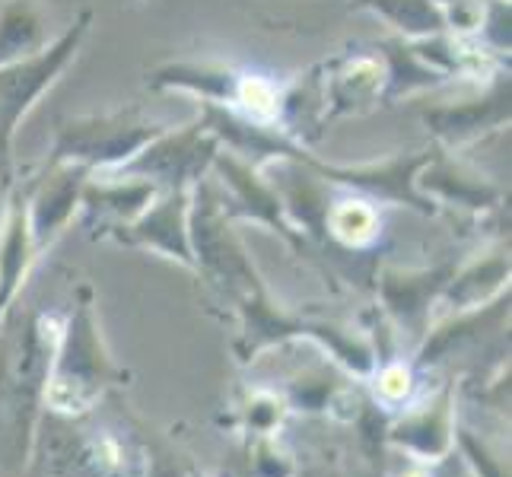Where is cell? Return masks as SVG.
Wrapping results in <instances>:
<instances>
[{"label": "cell", "mask_w": 512, "mask_h": 477, "mask_svg": "<svg viewBox=\"0 0 512 477\" xmlns=\"http://www.w3.org/2000/svg\"><path fill=\"white\" fill-rule=\"evenodd\" d=\"M353 4L376 13L379 20H385L395 32H401L408 42L446 32L443 10H439L436 0H353Z\"/></svg>", "instance_id": "ffe728a7"}, {"label": "cell", "mask_w": 512, "mask_h": 477, "mask_svg": "<svg viewBox=\"0 0 512 477\" xmlns=\"http://www.w3.org/2000/svg\"><path fill=\"white\" fill-rule=\"evenodd\" d=\"M156 194H160V188L153 182L109 169L105 175L93 172L90 179H86L83 194H80V207L90 217L112 223V229H115V226H125V223L137 220L150 207Z\"/></svg>", "instance_id": "4fadbf2b"}, {"label": "cell", "mask_w": 512, "mask_h": 477, "mask_svg": "<svg viewBox=\"0 0 512 477\" xmlns=\"http://www.w3.org/2000/svg\"><path fill=\"white\" fill-rule=\"evenodd\" d=\"M328 398V385L325 382H312V379H299L293 385V401L299 404V408H306V411H315V408H322Z\"/></svg>", "instance_id": "d4e9b609"}, {"label": "cell", "mask_w": 512, "mask_h": 477, "mask_svg": "<svg viewBox=\"0 0 512 477\" xmlns=\"http://www.w3.org/2000/svg\"><path fill=\"white\" fill-rule=\"evenodd\" d=\"M7 214H4V229H0V315L7 312L13 303L16 290H20L23 277L29 274L35 255V239L29 229V207H26V185L7 191Z\"/></svg>", "instance_id": "5bb4252c"}, {"label": "cell", "mask_w": 512, "mask_h": 477, "mask_svg": "<svg viewBox=\"0 0 512 477\" xmlns=\"http://www.w3.org/2000/svg\"><path fill=\"white\" fill-rule=\"evenodd\" d=\"M509 280V258L487 255L484 261L468 264L465 271H455L446 284V296L455 303V309H478L490 296L503 293Z\"/></svg>", "instance_id": "d6986e66"}, {"label": "cell", "mask_w": 512, "mask_h": 477, "mask_svg": "<svg viewBox=\"0 0 512 477\" xmlns=\"http://www.w3.org/2000/svg\"><path fill=\"white\" fill-rule=\"evenodd\" d=\"M112 376L115 369L99 338L90 293L83 290V299L77 303L74 315H70L64 341L58 347L55 373H51V395H55L61 408L74 411L90 404Z\"/></svg>", "instance_id": "277c9868"}, {"label": "cell", "mask_w": 512, "mask_h": 477, "mask_svg": "<svg viewBox=\"0 0 512 477\" xmlns=\"http://www.w3.org/2000/svg\"><path fill=\"white\" fill-rule=\"evenodd\" d=\"M90 169L77 163H51L42 179L26 185V207H29V229L35 239V249H48L55 242L70 217L77 214L83 185L90 179Z\"/></svg>", "instance_id": "ba28073f"}, {"label": "cell", "mask_w": 512, "mask_h": 477, "mask_svg": "<svg viewBox=\"0 0 512 477\" xmlns=\"http://www.w3.org/2000/svg\"><path fill=\"white\" fill-rule=\"evenodd\" d=\"M392 439L404 449H414L420 455H443L452 443V427H449V401H439L433 411H423L411 420L398 423L392 430Z\"/></svg>", "instance_id": "7402d4cb"}, {"label": "cell", "mask_w": 512, "mask_h": 477, "mask_svg": "<svg viewBox=\"0 0 512 477\" xmlns=\"http://www.w3.org/2000/svg\"><path fill=\"white\" fill-rule=\"evenodd\" d=\"M458 443H462V449L468 452V458H471V465H474V468H478V471L484 468V477H506L503 468L487 455V449L474 443V436H471V433H458Z\"/></svg>", "instance_id": "cb8c5ba5"}, {"label": "cell", "mask_w": 512, "mask_h": 477, "mask_svg": "<svg viewBox=\"0 0 512 477\" xmlns=\"http://www.w3.org/2000/svg\"><path fill=\"white\" fill-rule=\"evenodd\" d=\"M303 163L319 172L325 182L334 185H347V188H357L360 194L373 201H398V204H408L420 214H433V201L423 198L417 191V172L420 166L430 159L427 153H401V156H388L382 163H360V166H334V163H322L303 150Z\"/></svg>", "instance_id": "52a82bcc"}, {"label": "cell", "mask_w": 512, "mask_h": 477, "mask_svg": "<svg viewBox=\"0 0 512 477\" xmlns=\"http://www.w3.org/2000/svg\"><path fill=\"white\" fill-rule=\"evenodd\" d=\"M220 150V140L204 128V121H191L185 128H163L150 144L134 153L121 169L134 179H147L160 191L185 188L191 191L204 175L210 172V163Z\"/></svg>", "instance_id": "5b68a950"}, {"label": "cell", "mask_w": 512, "mask_h": 477, "mask_svg": "<svg viewBox=\"0 0 512 477\" xmlns=\"http://www.w3.org/2000/svg\"><path fill=\"white\" fill-rule=\"evenodd\" d=\"M382 229L379 220V210L376 201L366 198V194H353V198H341V201H331L328 207V217H325V233L341 239L344 245H369Z\"/></svg>", "instance_id": "44dd1931"}, {"label": "cell", "mask_w": 512, "mask_h": 477, "mask_svg": "<svg viewBox=\"0 0 512 477\" xmlns=\"http://www.w3.org/2000/svg\"><path fill=\"white\" fill-rule=\"evenodd\" d=\"M417 191L423 198H436L446 204H458L468 210H487L500 201V188L487 182L481 172L455 163L446 153H430L427 163L417 172Z\"/></svg>", "instance_id": "7c38bea8"}, {"label": "cell", "mask_w": 512, "mask_h": 477, "mask_svg": "<svg viewBox=\"0 0 512 477\" xmlns=\"http://www.w3.org/2000/svg\"><path fill=\"white\" fill-rule=\"evenodd\" d=\"M160 90H182L201 102L214 105H233L239 70L223 64H166L150 80Z\"/></svg>", "instance_id": "e0dca14e"}, {"label": "cell", "mask_w": 512, "mask_h": 477, "mask_svg": "<svg viewBox=\"0 0 512 477\" xmlns=\"http://www.w3.org/2000/svg\"><path fill=\"white\" fill-rule=\"evenodd\" d=\"M420 115L436 134L439 144H446L452 150L474 144V140H481L484 134L509 125V80L500 77L478 99L430 105V109H423Z\"/></svg>", "instance_id": "30bf717a"}, {"label": "cell", "mask_w": 512, "mask_h": 477, "mask_svg": "<svg viewBox=\"0 0 512 477\" xmlns=\"http://www.w3.org/2000/svg\"><path fill=\"white\" fill-rule=\"evenodd\" d=\"M478 39L487 55H509V0H484Z\"/></svg>", "instance_id": "603a6c76"}, {"label": "cell", "mask_w": 512, "mask_h": 477, "mask_svg": "<svg viewBox=\"0 0 512 477\" xmlns=\"http://www.w3.org/2000/svg\"><path fill=\"white\" fill-rule=\"evenodd\" d=\"M382 86H385V67L379 55L344 58L325 77V109H331L334 115L360 112L366 102L382 96Z\"/></svg>", "instance_id": "2e32d148"}, {"label": "cell", "mask_w": 512, "mask_h": 477, "mask_svg": "<svg viewBox=\"0 0 512 477\" xmlns=\"http://www.w3.org/2000/svg\"><path fill=\"white\" fill-rule=\"evenodd\" d=\"M188 207H191V191L185 188L160 191L144 214L125 226H115L112 236L128 245H140V249H153L172 261H182L185 268H194L191 239H188Z\"/></svg>", "instance_id": "9c48e42d"}, {"label": "cell", "mask_w": 512, "mask_h": 477, "mask_svg": "<svg viewBox=\"0 0 512 477\" xmlns=\"http://www.w3.org/2000/svg\"><path fill=\"white\" fill-rule=\"evenodd\" d=\"M455 264H443L433 271H385L379 277V293L385 309L395 315V322L420 334L430 318L433 299L446 290Z\"/></svg>", "instance_id": "8fae6325"}, {"label": "cell", "mask_w": 512, "mask_h": 477, "mask_svg": "<svg viewBox=\"0 0 512 477\" xmlns=\"http://www.w3.org/2000/svg\"><path fill=\"white\" fill-rule=\"evenodd\" d=\"M229 223L233 220L223 214L214 175L207 172L204 179L191 188V207H188V239H191L194 268L204 271L207 277H214L217 284H223L236 299H242V296L261 293L264 287Z\"/></svg>", "instance_id": "7a4b0ae2"}, {"label": "cell", "mask_w": 512, "mask_h": 477, "mask_svg": "<svg viewBox=\"0 0 512 477\" xmlns=\"http://www.w3.org/2000/svg\"><path fill=\"white\" fill-rule=\"evenodd\" d=\"M160 131H163V125L140 118L137 112L70 118L58 128L51 163H77V166H86L90 172L121 169Z\"/></svg>", "instance_id": "3957f363"}, {"label": "cell", "mask_w": 512, "mask_h": 477, "mask_svg": "<svg viewBox=\"0 0 512 477\" xmlns=\"http://www.w3.org/2000/svg\"><path fill=\"white\" fill-rule=\"evenodd\" d=\"M51 20L39 0H0V67L39 55L51 42Z\"/></svg>", "instance_id": "9a60e30c"}, {"label": "cell", "mask_w": 512, "mask_h": 477, "mask_svg": "<svg viewBox=\"0 0 512 477\" xmlns=\"http://www.w3.org/2000/svg\"><path fill=\"white\" fill-rule=\"evenodd\" d=\"M210 175H214L217 191H220V204L223 214L229 220H252L271 226L274 233H280L287 242L299 245V233L284 214V204H280L277 191L271 179H264V172L245 159L226 153L223 147L217 150L214 163H210Z\"/></svg>", "instance_id": "8992f818"}, {"label": "cell", "mask_w": 512, "mask_h": 477, "mask_svg": "<svg viewBox=\"0 0 512 477\" xmlns=\"http://www.w3.org/2000/svg\"><path fill=\"white\" fill-rule=\"evenodd\" d=\"M90 26H93V10H83L39 55L0 67V191L4 194L16 185L13 175L16 128L32 112V105L48 93V86L64 74L67 64L77 58L80 45L90 35Z\"/></svg>", "instance_id": "6da1fadb"}, {"label": "cell", "mask_w": 512, "mask_h": 477, "mask_svg": "<svg viewBox=\"0 0 512 477\" xmlns=\"http://www.w3.org/2000/svg\"><path fill=\"white\" fill-rule=\"evenodd\" d=\"M379 58H382V67H385L382 96H388V99H401V96H411V93L433 90V86H439L446 80L443 70H436V67H430L427 61H423L411 48L408 39L382 42L379 45Z\"/></svg>", "instance_id": "ac0fdd59"}, {"label": "cell", "mask_w": 512, "mask_h": 477, "mask_svg": "<svg viewBox=\"0 0 512 477\" xmlns=\"http://www.w3.org/2000/svg\"><path fill=\"white\" fill-rule=\"evenodd\" d=\"M150 477H182L179 471H175V468H166V465H160V468H156Z\"/></svg>", "instance_id": "484cf974"}]
</instances>
